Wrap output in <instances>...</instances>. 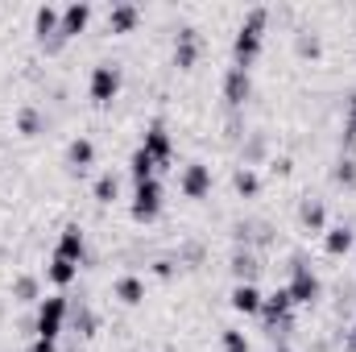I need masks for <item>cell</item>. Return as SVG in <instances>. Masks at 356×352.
<instances>
[{
	"instance_id": "cell-13",
	"label": "cell",
	"mask_w": 356,
	"mask_h": 352,
	"mask_svg": "<svg viewBox=\"0 0 356 352\" xmlns=\"http://www.w3.org/2000/svg\"><path fill=\"white\" fill-rule=\"evenodd\" d=\"M195 58H199V33H195V29H178V38H175V67H178V71H191V67H195Z\"/></svg>"
},
{
	"instance_id": "cell-25",
	"label": "cell",
	"mask_w": 356,
	"mask_h": 352,
	"mask_svg": "<svg viewBox=\"0 0 356 352\" xmlns=\"http://www.w3.org/2000/svg\"><path fill=\"white\" fill-rule=\"evenodd\" d=\"M13 298H17V303H33V298H38V278H29V273L17 278V282H13Z\"/></svg>"
},
{
	"instance_id": "cell-19",
	"label": "cell",
	"mask_w": 356,
	"mask_h": 352,
	"mask_svg": "<svg viewBox=\"0 0 356 352\" xmlns=\"http://www.w3.org/2000/svg\"><path fill=\"white\" fill-rule=\"evenodd\" d=\"M129 175H133V186H137V182H149V178L158 175V162L137 145V150H133V158H129Z\"/></svg>"
},
{
	"instance_id": "cell-22",
	"label": "cell",
	"mask_w": 356,
	"mask_h": 352,
	"mask_svg": "<svg viewBox=\"0 0 356 352\" xmlns=\"http://www.w3.org/2000/svg\"><path fill=\"white\" fill-rule=\"evenodd\" d=\"M91 195H95V203H112V199L120 195V178L112 175V170H104V175L95 178V186H91Z\"/></svg>"
},
{
	"instance_id": "cell-17",
	"label": "cell",
	"mask_w": 356,
	"mask_h": 352,
	"mask_svg": "<svg viewBox=\"0 0 356 352\" xmlns=\"http://www.w3.org/2000/svg\"><path fill=\"white\" fill-rule=\"evenodd\" d=\"M91 162H95V145H91V137H75V141L67 145V166H71L75 175H83Z\"/></svg>"
},
{
	"instance_id": "cell-4",
	"label": "cell",
	"mask_w": 356,
	"mask_h": 352,
	"mask_svg": "<svg viewBox=\"0 0 356 352\" xmlns=\"http://www.w3.org/2000/svg\"><path fill=\"white\" fill-rule=\"evenodd\" d=\"M286 290H290V303H294V307H311V303L323 294V286H319L315 269L302 262V257L294 262V273H290V286H286Z\"/></svg>"
},
{
	"instance_id": "cell-29",
	"label": "cell",
	"mask_w": 356,
	"mask_h": 352,
	"mask_svg": "<svg viewBox=\"0 0 356 352\" xmlns=\"http://www.w3.org/2000/svg\"><path fill=\"white\" fill-rule=\"evenodd\" d=\"M298 54H302V58H315V54H319V38H315V33H311V38L302 33V38H298Z\"/></svg>"
},
{
	"instance_id": "cell-28",
	"label": "cell",
	"mask_w": 356,
	"mask_h": 352,
	"mask_svg": "<svg viewBox=\"0 0 356 352\" xmlns=\"http://www.w3.org/2000/svg\"><path fill=\"white\" fill-rule=\"evenodd\" d=\"M224 352H249V336L245 332H224Z\"/></svg>"
},
{
	"instance_id": "cell-14",
	"label": "cell",
	"mask_w": 356,
	"mask_h": 352,
	"mask_svg": "<svg viewBox=\"0 0 356 352\" xmlns=\"http://www.w3.org/2000/svg\"><path fill=\"white\" fill-rule=\"evenodd\" d=\"M137 21H141V8H137V4H129V0H120V4H112V8H108V29H112V33H129Z\"/></svg>"
},
{
	"instance_id": "cell-3",
	"label": "cell",
	"mask_w": 356,
	"mask_h": 352,
	"mask_svg": "<svg viewBox=\"0 0 356 352\" xmlns=\"http://www.w3.org/2000/svg\"><path fill=\"white\" fill-rule=\"evenodd\" d=\"M129 211H133L137 224H154V220L162 216V182H158V178L137 182V186H133V203H129Z\"/></svg>"
},
{
	"instance_id": "cell-1",
	"label": "cell",
	"mask_w": 356,
	"mask_h": 352,
	"mask_svg": "<svg viewBox=\"0 0 356 352\" xmlns=\"http://www.w3.org/2000/svg\"><path fill=\"white\" fill-rule=\"evenodd\" d=\"M266 25H269V8L266 4H253L249 13H245V21H241V29H236V38H232V54H236V67H253L257 63V54H261V42H266Z\"/></svg>"
},
{
	"instance_id": "cell-8",
	"label": "cell",
	"mask_w": 356,
	"mask_h": 352,
	"mask_svg": "<svg viewBox=\"0 0 356 352\" xmlns=\"http://www.w3.org/2000/svg\"><path fill=\"white\" fill-rule=\"evenodd\" d=\"M178 186H182V195L186 199H203L207 191H211V166H203V162H191L182 178H178Z\"/></svg>"
},
{
	"instance_id": "cell-9",
	"label": "cell",
	"mask_w": 356,
	"mask_h": 352,
	"mask_svg": "<svg viewBox=\"0 0 356 352\" xmlns=\"http://www.w3.org/2000/svg\"><path fill=\"white\" fill-rule=\"evenodd\" d=\"M83 253H88L83 228H79V224H67V228H63V237H58V249H54V257H63V262L79 265V262H83Z\"/></svg>"
},
{
	"instance_id": "cell-6",
	"label": "cell",
	"mask_w": 356,
	"mask_h": 352,
	"mask_svg": "<svg viewBox=\"0 0 356 352\" xmlns=\"http://www.w3.org/2000/svg\"><path fill=\"white\" fill-rule=\"evenodd\" d=\"M141 150H145L158 166H166V162L175 158V137L166 133V125H149V129L141 133Z\"/></svg>"
},
{
	"instance_id": "cell-11",
	"label": "cell",
	"mask_w": 356,
	"mask_h": 352,
	"mask_svg": "<svg viewBox=\"0 0 356 352\" xmlns=\"http://www.w3.org/2000/svg\"><path fill=\"white\" fill-rule=\"evenodd\" d=\"M261 303H266V294L257 290V282H236V286H232V311H241V315H261Z\"/></svg>"
},
{
	"instance_id": "cell-30",
	"label": "cell",
	"mask_w": 356,
	"mask_h": 352,
	"mask_svg": "<svg viewBox=\"0 0 356 352\" xmlns=\"http://www.w3.org/2000/svg\"><path fill=\"white\" fill-rule=\"evenodd\" d=\"M75 328H79L83 336H91V328H95V315H91V311H75Z\"/></svg>"
},
{
	"instance_id": "cell-16",
	"label": "cell",
	"mask_w": 356,
	"mask_h": 352,
	"mask_svg": "<svg viewBox=\"0 0 356 352\" xmlns=\"http://www.w3.org/2000/svg\"><path fill=\"white\" fill-rule=\"evenodd\" d=\"M112 294H116L124 307H137V303H145V282H141L137 273H124V278H116Z\"/></svg>"
},
{
	"instance_id": "cell-5",
	"label": "cell",
	"mask_w": 356,
	"mask_h": 352,
	"mask_svg": "<svg viewBox=\"0 0 356 352\" xmlns=\"http://www.w3.org/2000/svg\"><path fill=\"white\" fill-rule=\"evenodd\" d=\"M120 88H124V75H120V67L116 63H99L95 71H91V83H88V91H91V99L104 108V104H112L116 95H120Z\"/></svg>"
},
{
	"instance_id": "cell-20",
	"label": "cell",
	"mask_w": 356,
	"mask_h": 352,
	"mask_svg": "<svg viewBox=\"0 0 356 352\" xmlns=\"http://www.w3.org/2000/svg\"><path fill=\"white\" fill-rule=\"evenodd\" d=\"M298 220H302V228H307V232H327V211H323V203H319V199H307V203H302V211H298Z\"/></svg>"
},
{
	"instance_id": "cell-23",
	"label": "cell",
	"mask_w": 356,
	"mask_h": 352,
	"mask_svg": "<svg viewBox=\"0 0 356 352\" xmlns=\"http://www.w3.org/2000/svg\"><path fill=\"white\" fill-rule=\"evenodd\" d=\"M232 182H236V191H241V195H257V191H261V178H257V170H253V166H241Z\"/></svg>"
},
{
	"instance_id": "cell-27",
	"label": "cell",
	"mask_w": 356,
	"mask_h": 352,
	"mask_svg": "<svg viewBox=\"0 0 356 352\" xmlns=\"http://www.w3.org/2000/svg\"><path fill=\"white\" fill-rule=\"evenodd\" d=\"M344 145L356 150V91L348 95V125H344Z\"/></svg>"
},
{
	"instance_id": "cell-33",
	"label": "cell",
	"mask_w": 356,
	"mask_h": 352,
	"mask_svg": "<svg viewBox=\"0 0 356 352\" xmlns=\"http://www.w3.org/2000/svg\"><path fill=\"white\" fill-rule=\"evenodd\" d=\"M277 352H290V349H277Z\"/></svg>"
},
{
	"instance_id": "cell-15",
	"label": "cell",
	"mask_w": 356,
	"mask_h": 352,
	"mask_svg": "<svg viewBox=\"0 0 356 352\" xmlns=\"http://www.w3.org/2000/svg\"><path fill=\"white\" fill-rule=\"evenodd\" d=\"M58 17H63V8L42 4V8L33 13V33H38L42 42H54V38H58Z\"/></svg>"
},
{
	"instance_id": "cell-31",
	"label": "cell",
	"mask_w": 356,
	"mask_h": 352,
	"mask_svg": "<svg viewBox=\"0 0 356 352\" xmlns=\"http://www.w3.org/2000/svg\"><path fill=\"white\" fill-rule=\"evenodd\" d=\"M29 352H58V340H46V336H38Z\"/></svg>"
},
{
	"instance_id": "cell-24",
	"label": "cell",
	"mask_w": 356,
	"mask_h": 352,
	"mask_svg": "<svg viewBox=\"0 0 356 352\" xmlns=\"http://www.w3.org/2000/svg\"><path fill=\"white\" fill-rule=\"evenodd\" d=\"M17 129H21L25 137H33V133L42 129V112H38V108H21V112H17Z\"/></svg>"
},
{
	"instance_id": "cell-26",
	"label": "cell",
	"mask_w": 356,
	"mask_h": 352,
	"mask_svg": "<svg viewBox=\"0 0 356 352\" xmlns=\"http://www.w3.org/2000/svg\"><path fill=\"white\" fill-rule=\"evenodd\" d=\"M336 182H340V186H356V158L353 154L336 162Z\"/></svg>"
},
{
	"instance_id": "cell-18",
	"label": "cell",
	"mask_w": 356,
	"mask_h": 352,
	"mask_svg": "<svg viewBox=\"0 0 356 352\" xmlns=\"http://www.w3.org/2000/svg\"><path fill=\"white\" fill-rule=\"evenodd\" d=\"M353 245H356V232L348 228V224H336V228H327V232H323V249H327L332 257H344Z\"/></svg>"
},
{
	"instance_id": "cell-21",
	"label": "cell",
	"mask_w": 356,
	"mask_h": 352,
	"mask_svg": "<svg viewBox=\"0 0 356 352\" xmlns=\"http://www.w3.org/2000/svg\"><path fill=\"white\" fill-rule=\"evenodd\" d=\"M46 278H50L54 286H71V282L79 278V265L63 262V257H50V265H46Z\"/></svg>"
},
{
	"instance_id": "cell-12",
	"label": "cell",
	"mask_w": 356,
	"mask_h": 352,
	"mask_svg": "<svg viewBox=\"0 0 356 352\" xmlns=\"http://www.w3.org/2000/svg\"><path fill=\"white\" fill-rule=\"evenodd\" d=\"M290 311H294V303H290V290H273V294H266V303H261V319H266L269 328H277V323H290Z\"/></svg>"
},
{
	"instance_id": "cell-10",
	"label": "cell",
	"mask_w": 356,
	"mask_h": 352,
	"mask_svg": "<svg viewBox=\"0 0 356 352\" xmlns=\"http://www.w3.org/2000/svg\"><path fill=\"white\" fill-rule=\"evenodd\" d=\"M249 95H253V79H249V71H245V67H228V75H224V99H228L232 108H241Z\"/></svg>"
},
{
	"instance_id": "cell-32",
	"label": "cell",
	"mask_w": 356,
	"mask_h": 352,
	"mask_svg": "<svg viewBox=\"0 0 356 352\" xmlns=\"http://www.w3.org/2000/svg\"><path fill=\"white\" fill-rule=\"evenodd\" d=\"M348 349H353V352H356V328H353V336H348Z\"/></svg>"
},
{
	"instance_id": "cell-2",
	"label": "cell",
	"mask_w": 356,
	"mask_h": 352,
	"mask_svg": "<svg viewBox=\"0 0 356 352\" xmlns=\"http://www.w3.org/2000/svg\"><path fill=\"white\" fill-rule=\"evenodd\" d=\"M67 315H71L67 294H50V298H42V303H38V323H33V332H38V336H46V340H58V332H63Z\"/></svg>"
},
{
	"instance_id": "cell-7",
	"label": "cell",
	"mask_w": 356,
	"mask_h": 352,
	"mask_svg": "<svg viewBox=\"0 0 356 352\" xmlns=\"http://www.w3.org/2000/svg\"><path fill=\"white\" fill-rule=\"evenodd\" d=\"M91 21V4L88 0H75V4H67L63 8V17H58V38L67 42V38H75V33H83Z\"/></svg>"
}]
</instances>
